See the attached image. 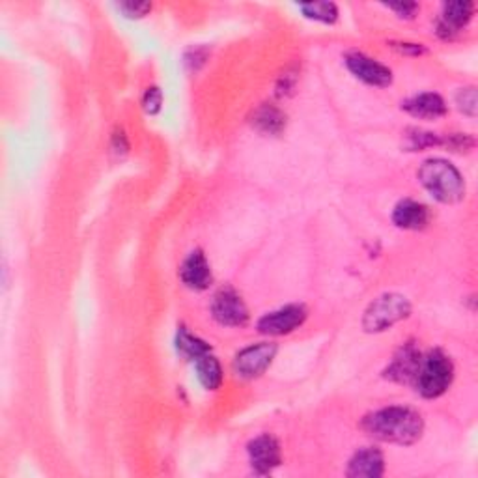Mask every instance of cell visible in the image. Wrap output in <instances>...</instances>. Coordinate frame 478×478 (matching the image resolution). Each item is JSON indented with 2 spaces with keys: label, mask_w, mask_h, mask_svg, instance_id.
Masks as SVG:
<instances>
[{
  "label": "cell",
  "mask_w": 478,
  "mask_h": 478,
  "mask_svg": "<svg viewBox=\"0 0 478 478\" xmlns=\"http://www.w3.org/2000/svg\"><path fill=\"white\" fill-rule=\"evenodd\" d=\"M344 63L347 72L366 86L387 88L393 84L391 68L363 51H347L344 54Z\"/></svg>",
  "instance_id": "8"
},
{
  "label": "cell",
  "mask_w": 478,
  "mask_h": 478,
  "mask_svg": "<svg viewBox=\"0 0 478 478\" xmlns=\"http://www.w3.org/2000/svg\"><path fill=\"white\" fill-rule=\"evenodd\" d=\"M278 354V346L273 342H257L250 344L234 356L232 372L236 377L252 381L259 379L268 372Z\"/></svg>",
  "instance_id": "5"
},
{
  "label": "cell",
  "mask_w": 478,
  "mask_h": 478,
  "mask_svg": "<svg viewBox=\"0 0 478 478\" xmlns=\"http://www.w3.org/2000/svg\"><path fill=\"white\" fill-rule=\"evenodd\" d=\"M111 150H112L118 157H122V155H125L127 151H130V141H127V137H125V133H123L122 130H116V132H114L112 141H111Z\"/></svg>",
  "instance_id": "26"
},
{
  "label": "cell",
  "mask_w": 478,
  "mask_h": 478,
  "mask_svg": "<svg viewBox=\"0 0 478 478\" xmlns=\"http://www.w3.org/2000/svg\"><path fill=\"white\" fill-rule=\"evenodd\" d=\"M298 10L303 14V17L322 24H335L340 15L335 3H305L298 5Z\"/></svg>",
  "instance_id": "20"
},
{
  "label": "cell",
  "mask_w": 478,
  "mask_h": 478,
  "mask_svg": "<svg viewBox=\"0 0 478 478\" xmlns=\"http://www.w3.org/2000/svg\"><path fill=\"white\" fill-rule=\"evenodd\" d=\"M441 137H443L441 148H447V150L456 151V153H469L476 144L474 137L469 133H447V135H441Z\"/></svg>",
  "instance_id": "22"
},
{
  "label": "cell",
  "mask_w": 478,
  "mask_h": 478,
  "mask_svg": "<svg viewBox=\"0 0 478 478\" xmlns=\"http://www.w3.org/2000/svg\"><path fill=\"white\" fill-rule=\"evenodd\" d=\"M430 220H432L430 208L419 200L404 199L393 210V222H395V227L400 230L419 232V230L428 229Z\"/></svg>",
  "instance_id": "13"
},
{
  "label": "cell",
  "mask_w": 478,
  "mask_h": 478,
  "mask_svg": "<svg viewBox=\"0 0 478 478\" xmlns=\"http://www.w3.org/2000/svg\"><path fill=\"white\" fill-rule=\"evenodd\" d=\"M387 10H391L398 19H405L411 21L415 19L421 12V6L417 3H400V5H387Z\"/></svg>",
  "instance_id": "25"
},
{
  "label": "cell",
  "mask_w": 478,
  "mask_h": 478,
  "mask_svg": "<svg viewBox=\"0 0 478 478\" xmlns=\"http://www.w3.org/2000/svg\"><path fill=\"white\" fill-rule=\"evenodd\" d=\"M454 103L458 107V111L469 118H474L478 112V95H476V88L474 86H465L460 88L454 95Z\"/></svg>",
  "instance_id": "21"
},
{
  "label": "cell",
  "mask_w": 478,
  "mask_h": 478,
  "mask_svg": "<svg viewBox=\"0 0 478 478\" xmlns=\"http://www.w3.org/2000/svg\"><path fill=\"white\" fill-rule=\"evenodd\" d=\"M118 12L127 19H144L151 14L153 5L151 3H120Z\"/></svg>",
  "instance_id": "24"
},
{
  "label": "cell",
  "mask_w": 478,
  "mask_h": 478,
  "mask_svg": "<svg viewBox=\"0 0 478 478\" xmlns=\"http://www.w3.org/2000/svg\"><path fill=\"white\" fill-rule=\"evenodd\" d=\"M193 366H195V374H197L199 384L206 391L220 389L222 381H225V374H222V366H220L219 359L211 352L202 356L200 359H197L193 363Z\"/></svg>",
  "instance_id": "18"
},
{
  "label": "cell",
  "mask_w": 478,
  "mask_h": 478,
  "mask_svg": "<svg viewBox=\"0 0 478 478\" xmlns=\"http://www.w3.org/2000/svg\"><path fill=\"white\" fill-rule=\"evenodd\" d=\"M247 456H249V463L254 474H262V476L273 473L282 463L280 444L269 434H262L259 437H254L247 444Z\"/></svg>",
  "instance_id": "11"
},
{
  "label": "cell",
  "mask_w": 478,
  "mask_h": 478,
  "mask_svg": "<svg viewBox=\"0 0 478 478\" xmlns=\"http://www.w3.org/2000/svg\"><path fill=\"white\" fill-rule=\"evenodd\" d=\"M474 3L469 0H456V3H444L441 6L439 19L435 23V34L441 40H454L463 28L469 26V23L474 17Z\"/></svg>",
  "instance_id": "9"
},
{
  "label": "cell",
  "mask_w": 478,
  "mask_h": 478,
  "mask_svg": "<svg viewBox=\"0 0 478 478\" xmlns=\"http://www.w3.org/2000/svg\"><path fill=\"white\" fill-rule=\"evenodd\" d=\"M174 346H176V352L183 361H189L193 365L197 359H200L202 356L211 352V346L202 340L200 337L190 333L187 327L180 326L176 331V338H174Z\"/></svg>",
  "instance_id": "17"
},
{
  "label": "cell",
  "mask_w": 478,
  "mask_h": 478,
  "mask_svg": "<svg viewBox=\"0 0 478 478\" xmlns=\"http://www.w3.org/2000/svg\"><path fill=\"white\" fill-rule=\"evenodd\" d=\"M417 180L426 193L439 204L454 206L465 199V180L447 159H426L417 171Z\"/></svg>",
  "instance_id": "2"
},
{
  "label": "cell",
  "mask_w": 478,
  "mask_h": 478,
  "mask_svg": "<svg viewBox=\"0 0 478 478\" xmlns=\"http://www.w3.org/2000/svg\"><path fill=\"white\" fill-rule=\"evenodd\" d=\"M411 316V303L402 294H381L365 310L361 326L366 333L377 335L393 329Z\"/></svg>",
  "instance_id": "4"
},
{
  "label": "cell",
  "mask_w": 478,
  "mask_h": 478,
  "mask_svg": "<svg viewBox=\"0 0 478 478\" xmlns=\"http://www.w3.org/2000/svg\"><path fill=\"white\" fill-rule=\"evenodd\" d=\"M421 356L423 352L413 340L402 344L396 349V354L393 356L387 368L384 370V377L393 381V384L413 385V379H415V374L421 363Z\"/></svg>",
  "instance_id": "10"
},
{
  "label": "cell",
  "mask_w": 478,
  "mask_h": 478,
  "mask_svg": "<svg viewBox=\"0 0 478 478\" xmlns=\"http://www.w3.org/2000/svg\"><path fill=\"white\" fill-rule=\"evenodd\" d=\"M402 111H405L409 116L419 118V120H439L443 116H447L449 105L444 102L439 93L435 92H423L417 95H411V98L402 102Z\"/></svg>",
  "instance_id": "14"
},
{
  "label": "cell",
  "mask_w": 478,
  "mask_h": 478,
  "mask_svg": "<svg viewBox=\"0 0 478 478\" xmlns=\"http://www.w3.org/2000/svg\"><path fill=\"white\" fill-rule=\"evenodd\" d=\"M308 310L303 303H290L259 317L257 329L266 337H284L298 331L307 322Z\"/></svg>",
  "instance_id": "7"
},
{
  "label": "cell",
  "mask_w": 478,
  "mask_h": 478,
  "mask_svg": "<svg viewBox=\"0 0 478 478\" xmlns=\"http://www.w3.org/2000/svg\"><path fill=\"white\" fill-rule=\"evenodd\" d=\"M443 137L434 132L421 130V127H407L404 132V150L405 151H424L432 148H441Z\"/></svg>",
  "instance_id": "19"
},
{
  "label": "cell",
  "mask_w": 478,
  "mask_h": 478,
  "mask_svg": "<svg viewBox=\"0 0 478 478\" xmlns=\"http://www.w3.org/2000/svg\"><path fill=\"white\" fill-rule=\"evenodd\" d=\"M210 312L213 320L222 327H245L250 320V312L241 294L232 286H222L215 292Z\"/></svg>",
  "instance_id": "6"
},
{
  "label": "cell",
  "mask_w": 478,
  "mask_h": 478,
  "mask_svg": "<svg viewBox=\"0 0 478 478\" xmlns=\"http://www.w3.org/2000/svg\"><path fill=\"white\" fill-rule=\"evenodd\" d=\"M178 277L183 282L185 288L193 292H206L213 284V273L204 250L200 249L190 250L180 266Z\"/></svg>",
  "instance_id": "12"
},
{
  "label": "cell",
  "mask_w": 478,
  "mask_h": 478,
  "mask_svg": "<svg viewBox=\"0 0 478 478\" xmlns=\"http://www.w3.org/2000/svg\"><path fill=\"white\" fill-rule=\"evenodd\" d=\"M454 374L456 368L451 356L444 354L439 347H434L421 356L415 379H413V387H415V391L423 398L434 400L451 389Z\"/></svg>",
  "instance_id": "3"
},
{
  "label": "cell",
  "mask_w": 478,
  "mask_h": 478,
  "mask_svg": "<svg viewBox=\"0 0 478 478\" xmlns=\"http://www.w3.org/2000/svg\"><path fill=\"white\" fill-rule=\"evenodd\" d=\"M385 473V456L377 447H363L347 462L346 474L352 478H379Z\"/></svg>",
  "instance_id": "15"
},
{
  "label": "cell",
  "mask_w": 478,
  "mask_h": 478,
  "mask_svg": "<svg viewBox=\"0 0 478 478\" xmlns=\"http://www.w3.org/2000/svg\"><path fill=\"white\" fill-rule=\"evenodd\" d=\"M391 47H395L396 51L404 53V54H424L426 49L423 47V44H402V42H391Z\"/></svg>",
  "instance_id": "27"
},
{
  "label": "cell",
  "mask_w": 478,
  "mask_h": 478,
  "mask_svg": "<svg viewBox=\"0 0 478 478\" xmlns=\"http://www.w3.org/2000/svg\"><path fill=\"white\" fill-rule=\"evenodd\" d=\"M252 130L268 137H278L286 130V114L271 103H262L250 116Z\"/></svg>",
  "instance_id": "16"
},
{
  "label": "cell",
  "mask_w": 478,
  "mask_h": 478,
  "mask_svg": "<svg viewBox=\"0 0 478 478\" xmlns=\"http://www.w3.org/2000/svg\"><path fill=\"white\" fill-rule=\"evenodd\" d=\"M142 111L148 116H155L163 109V92L159 86H148L142 93Z\"/></svg>",
  "instance_id": "23"
},
{
  "label": "cell",
  "mask_w": 478,
  "mask_h": 478,
  "mask_svg": "<svg viewBox=\"0 0 478 478\" xmlns=\"http://www.w3.org/2000/svg\"><path fill=\"white\" fill-rule=\"evenodd\" d=\"M361 428L377 441L409 447V444H415L423 437L424 419L413 407L387 405L365 415Z\"/></svg>",
  "instance_id": "1"
}]
</instances>
